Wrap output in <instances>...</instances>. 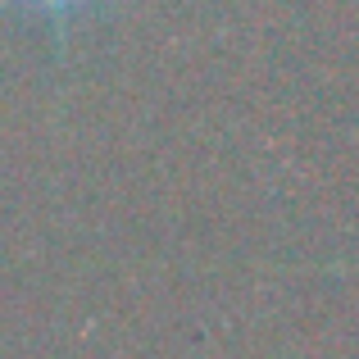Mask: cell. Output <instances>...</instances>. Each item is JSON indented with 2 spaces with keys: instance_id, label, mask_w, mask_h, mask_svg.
<instances>
[{
  "instance_id": "6da1fadb",
  "label": "cell",
  "mask_w": 359,
  "mask_h": 359,
  "mask_svg": "<svg viewBox=\"0 0 359 359\" xmlns=\"http://www.w3.org/2000/svg\"><path fill=\"white\" fill-rule=\"evenodd\" d=\"M18 5H27V9H36V14L55 18V23H64V18H73L82 5H91V0H18Z\"/></svg>"
}]
</instances>
